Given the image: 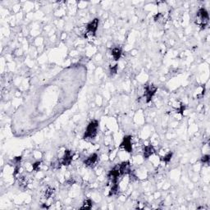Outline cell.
<instances>
[{"label": "cell", "mask_w": 210, "mask_h": 210, "mask_svg": "<svg viewBox=\"0 0 210 210\" xmlns=\"http://www.w3.org/2000/svg\"><path fill=\"white\" fill-rule=\"evenodd\" d=\"M98 127H99V122L96 120L94 121H92L89 126L87 127V129H86V131L85 133V136H84V138L85 139H92L95 137L97 134V129H98Z\"/></svg>", "instance_id": "obj_1"}, {"label": "cell", "mask_w": 210, "mask_h": 210, "mask_svg": "<svg viewBox=\"0 0 210 210\" xmlns=\"http://www.w3.org/2000/svg\"><path fill=\"white\" fill-rule=\"evenodd\" d=\"M208 22V14L205 8H200L197 13V22L196 23L199 25L202 28H205Z\"/></svg>", "instance_id": "obj_2"}, {"label": "cell", "mask_w": 210, "mask_h": 210, "mask_svg": "<svg viewBox=\"0 0 210 210\" xmlns=\"http://www.w3.org/2000/svg\"><path fill=\"white\" fill-rule=\"evenodd\" d=\"M120 176H122L121 174V171L119 170L118 165H117L116 167H114L112 169L109 173H108V178L110 179V181H112L113 184H116L118 181V178L120 177Z\"/></svg>", "instance_id": "obj_3"}, {"label": "cell", "mask_w": 210, "mask_h": 210, "mask_svg": "<svg viewBox=\"0 0 210 210\" xmlns=\"http://www.w3.org/2000/svg\"><path fill=\"white\" fill-rule=\"evenodd\" d=\"M157 91V88L153 85H149L145 87V93H144V96L146 97V102L149 103L152 100V97L155 94V92Z\"/></svg>", "instance_id": "obj_4"}, {"label": "cell", "mask_w": 210, "mask_h": 210, "mask_svg": "<svg viewBox=\"0 0 210 210\" xmlns=\"http://www.w3.org/2000/svg\"><path fill=\"white\" fill-rule=\"evenodd\" d=\"M131 136H125L123 139V141L121 144V147L127 151V152H131L132 151V143H131Z\"/></svg>", "instance_id": "obj_5"}, {"label": "cell", "mask_w": 210, "mask_h": 210, "mask_svg": "<svg viewBox=\"0 0 210 210\" xmlns=\"http://www.w3.org/2000/svg\"><path fill=\"white\" fill-rule=\"evenodd\" d=\"M98 25H99V20L95 18L91 22H90L88 25H87V26H86L87 33L94 35V33L96 32L97 29H98Z\"/></svg>", "instance_id": "obj_6"}, {"label": "cell", "mask_w": 210, "mask_h": 210, "mask_svg": "<svg viewBox=\"0 0 210 210\" xmlns=\"http://www.w3.org/2000/svg\"><path fill=\"white\" fill-rule=\"evenodd\" d=\"M59 161H60V163H62V165H64V166H67V165L71 164V163H72V152H71L70 150H66L63 158L60 159Z\"/></svg>", "instance_id": "obj_7"}, {"label": "cell", "mask_w": 210, "mask_h": 210, "mask_svg": "<svg viewBox=\"0 0 210 210\" xmlns=\"http://www.w3.org/2000/svg\"><path fill=\"white\" fill-rule=\"evenodd\" d=\"M119 170L121 171V174H127L130 173V163L129 162H123L121 164H119Z\"/></svg>", "instance_id": "obj_8"}, {"label": "cell", "mask_w": 210, "mask_h": 210, "mask_svg": "<svg viewBox=\"0 0 210 210\" xmlns=\"http://www.w3.org/2000/svg\"><path fill=\"white\" fill-rule=\"evenodd\" d=\"M97 159H98V155L96 154H93L90 155V157L87 158L86 160L84 161V163L86 164V166L91 167L94 165V163H96Z\"/></svg>", "instance_id": "obj_9"}, {"label": "cell", "mask_w": 210, "mask_h": 210, "mask_svg": "<svg viewBox=\"0 0 210 210\" xmlns=\"http://www.w3.org/2000/svg\"><path fill=\"white\" fill-rule=\"evenodd\" d=\"M154 154V147L152 145H147L144 148L143 154H144V157L145 158H148Z\"/></svg>", "instance_id": "obj_10"}, {"label": "cell", "mask_w": 210, "mask_h": 210, "mask_svg": "<svg viewBox=\"0 0 210 210\" xmlns=\"http://www.w3.org/2000/svg\"><path fill=\"white\" fill-rule=\"evenodd\" d=\"M112 55L113 57L114 60L117 61L122 56V49L120 48H115V49L112 50Z\"/></svg>", "instance_id": "obj_11"}, {"label": "cell", "mask_w": 210, "mask_h": 210, "mask_svg": "<svg viewBox=\"0 0 210 210\" xmlns=\"http://www.w3.org/2000/svg\"><path fill=\"white\" fill-rule=\"evenodd\" d=\"M118 191H119L118 184H117V183H116V184H113L112 187H111L110 192H109V195L111 196V195H116V194L118 192Z\"/></svg>", "instance_id": "obj_12"}, {"label": "cell", "mask_w": 210, "mask_h": 210, "mask_svg": "<svg viewBox=\"0 0 210 210\" xmlns=\"http://www.w3.org/2000/svg\"><path fill=\"white\" fill-rule=\"evenodd\" d=\"M92 204H93V202L90 199H87V200L84 202L83 206L80 208L81 209H90V208H91Z\"/></svg>", "instance_id": "obj_13"}, {"label": "cell", "mask_w": 210, "mask_h": 210, "mask_svg": "<svg viewBox=\"0 0 210 210\" xmlns=\"http://www.w3.org/2000/svg\"><path fill=\"white\" fill-rule=\"evenodd\" d=\"M171 157H172V153H169V154H168L167 155H165L164 157H163L161 159H162V161H163V162H165V163H168L169 161L171 160Z\"/></svg>", "instance_id": "obj_14"}, {"label": "cell", "mask_w": 210, "mask_h": 210, "mask_svg": "<svg viewBox=\"0 0 210 210\" xmlns=\"http://www.w3.org/2000/svg\"><path fill=\"white\" fill-rule=\"evenodd\" d=\"M209 155H204L201 158V162L204 163H209Z\"/></svg>", "instance_id": "obj_15"}, {"label": "cell", "mask_w": 210, "mask_h": 210, "mask_svg": "<svg viewBox=\"0 0 210 210\" xmlns=\"http://www.w3.org/2000/svg\"><path fill=\"white\" fill-rule=\"evenodd\" d=\"M52 193H53V190L52 189H48L46 192H45V198H49V197L52 196Z\"/></svg>", "instance_id": "obj_16"}, {"label": "cell", "mask_w": 210, "mask_h": 210, "mask_svg": "<svg viewBox=\"0 0 210 210\" xmlns=\"http://www.w3.org/2000/svg\"><path fill=\"white\" fill-rule=\"evenodd\" d=\"M40 165H41V162H36V163H35L33 165H32V168H33L34 170L37 171V170H39Z\"/></svg>", "instance_id": "obj_17"}, {"label": "cell", "mask_w": 210, "mask_h": 210, "mask_svg": "<svg viewBox=\"0 0 210 210\" xmlns=\"http://www.w3.org/2000/svg\"><path fill=\"white\" fill-rule=\"evenodd\" d=\"M110 71H111V73H112V74H116L117 71V64H115V65H113V66H110Z\"/></svg>", "instance_id": "obj_18"}]
</instances>
